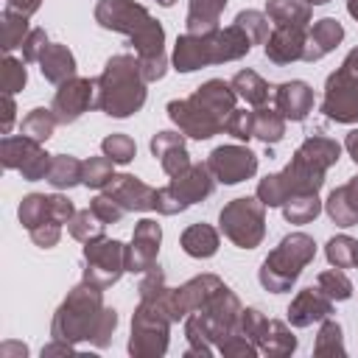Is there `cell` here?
I'll use <instances>...</instances> for the list:
<instances>
[{"label": "cell", "mask_w": 358, "mask_h": 358, "mask_svg": "<svg viewBox=\"0 0 358 358\" xmlns=\"http://www.w3.org/2000/svg\"><path fill=\"white\" fill-rule=\"evenodd\" d=\"M95 22L106 31H117L131 39L145 81H159L165 76V31L148 14L145 6L134 0H101L95 6Z\"/></svg>", "instance_id": "obj_1"}, {"label": "cell", "mask_w": 358, "mask_h": 358, "mask_svg": "<svg viewBox=\"0 0 358 358\" xmlns=\"http://www.w3.org/2000/svg\"><path fill=\"white\" fill-rule=\"evenodd\" d=\"M101 285L95 282H81L76 285L67 299L59 305L50 322V336L59 341H92L95 347H106L112 341V333L117 327V313L115 308L103 305Z\"/></svg>", "instance_id": "obj_2"}, {"label": "cell", "mask_w": 358, "mask_h": 358, "mask_svg": "<svg viewBox=\"0 0 358 358\" xmlns=\"http://www.w3.org/2000/svg\"><path fill=\"white\" fill-rule=\"evenodd\" d=\"M145 78L140 70V59L131 53H117L106 62L103 73L95 78L98 95L95 109L109 117H129L145 103Z\"/></svg>", "instance_id": "obj_3"}, {"label": "cell", "mask_w": 358, "mask_h": 358, "mask_svg": "<svg viewBox=\"0 0 358 358\" xmlns=\"http://www.w3.org/2000/svg\"><path fill=\"white\" fill-rule=\"evenodd\" d=\"M252 50V39L232 22L213 34H182L173 45V67L179 73H193L207 64H224L243 59Z\"/></svg>", "instance_id": "obj_4"}, {"label": "cell", "mask_w": 358, "mask_h": 358, "mask_svg": "<svg viewBox=\"0 0 358 358\" xmlns=\"http://www.w3.org/2000/svg\"><path fill=\"white\" fill-rule=\"evenodd\" d=\"M341 157V145L324 134H313L308 137L291 157V162L277 173L285 201L294 193H319V187L324 185V173L327 168H333Z\"/></svg>", "instance_id": "obj_5"}, {"label": "cell", "mask_w": 358, "mask_h": 358, "mask_svg": "<svg viewBox=\"0 0 358 358\" xmlns=\"http://www.w3.org/2000/svg\"><path fill=\"white\" fill-rule=\"evenodd\" d=\"M316 257V243L310 235L305 232H291L285 235L271 252L268 257L263 260L260 271H257V280L266 291L271 294H282L288 291L296 277L302 274V268Z\"/></svg>", "instance_id": "obj_6"}, {"label": "cell", "mask_w": 358, "mask_h": 358, "mask_svg": "<svg viewBox=\"0 0 358 358\" xmlns=\"http://www.w3.org/2000/svg\"><path fill=\"white\" fill-rule=\"evenodd\" d=\"M215 190V173L210 171L207 162H190L182 173L171 176L165 187L157 190V213L162 215H176L185 213L190 204L204 201Z\"/></svg>", "instance_id": "obj_7"}, {"label": "cell", "mask_w": 358, "mask_h": 358, "mask_svg": "<svg viewBox=\"0 0 358 358\" xmlns=\"http://www.w3.org/2000/svg\"><path fill=\"white\" fill-rule=\"evenodd\" d=\"M218 227L238 249H255L266 235V204L257 196L232 199L218 213Z\"/></svg>", "instance_id": "obj_8"}, {"label": "cell", "mask_w": 358, "mask_h": 358, "mask_svg": "<svg viewBox=\"0 0 358 358\" xmlns=\"http://www.w3.org/2000/svg\"><path fill=\"white\" fill-rule=\"evenodd\" d=\"M171 319L168 313L154 305L140 299L131 316V338H129V355L134 358H159L168 352V336H171Z\"/></svg>", "instance_id": "obj_9"}, {"label": "cell", "mask_w": 358, "mask_h": 358, "mask_svg": "<svg viewBox=\"0 0 358 358\" xmlns=\"http://www.w3.org/2000/svg\"><path fill=\"white\" fill-rule=\"evenodd\" d=\"M168 117L179 126V131L185 137H193V140H210L213 134L224 131V123H227V117L221 112H215L199 92H193L190 98L171 101Z\"/></svg>", "instance_id": "obj_10"}, {"label": "cell", "mask_w": 358, "mask_h": 358, "mask_svg": "<svg viewBox=\"0 0 358 358\" xmlns=\"http://www.w3.org/2000/svg\"><path fill=\"white\" fill-rule=\"evenodd\" d=\"M322 115L336 123H358V70L347 62L324 81Z\"/></svg>", "instance_id": "obj_11"}, {"label": "cell", "mask_w": 358, "mask_h": 358, "mask_svg": "<svg viewBox=\"0 0 358 358\" xmlns=\"http://www.w3.org/2000/svg\"><path fill=\"white\" fill-rule=\"evenodd\" d=\"M126 271V246L115 238H95L84 243V280L109 288Z\"/></svg>", "instance_id": "obj_12"}, {"label": "cell", "mask_w": 358, "mask_h": 358, "mask_svg": "<svg viewBox=\"0 0 358 358\" xmlns=\"http://www.w3.org/2000/svg\"><path fill=\"white\" fill-rule=\"evenodd\" d=\"M0 162H3L6 171H20L22 179L39 182V179L48 176L53 157L42 148V143H36L25 134H20V137L6 134L0 140Z\"/></svg>", "instance_id": "obj_13"}, {"label": "cell", "mask_w": 358, "mask_h": 358, "mask_svg": "<svg viewBox=\"0 0 358 358\" xmlns=\"http://www.w3.org/2000/svg\"><path fill=\"white\" fill-rule=\"evenodd\" d=\"M95 95H98V87H95V78H67L64 84H59L56 95H53V115L59 123H76L90 106H95Z\"/></svg>", "instance_id": "obj_14"}, {"label": "cell", "mask_w": 358, "mask_h": 358, "mask_svg": "<svg viewBox=\"0 0 358 358\" xmlns=\"http://www.w3.org/2000/svg\"><path fill=\"white\" fill-rule=\"evenodd\" d=\"M207 165L218 182L238 185L257 173V154H252L246 145H218L210 151Z\"/></svg>", "instance_id": "obj_15"}, {"label": "cell", "mask_w": 358, "mask_h": 358, "mask_svg": "<svg viewBox=\"0 0 358 358\" xmlns=\"http://www.w3.org/2000/svg\"><path fill=\"white\" fill-rule=\"evenodd\" d=\"M159 241H162V229L154 218L137 221L134 235H131V246H126V271H131V274L148 271L157 263Z\"/></svg>", "instance_id": "obj_16"}, {"label": "cell", "mask_w": 358, "mask_h": 358, "mask_svg": "<svg viewBox=\"0 0 358 358\" xmlns=\"http://www.w3.org/2000/svg\"><path fill=\"white\" fill-rule=\"evenodd\" d=\"M103 193H109L126 213H148L157 207V190L131 173H115Z\"/></svg>", "instance_id": "obj_17"}, {"label": "cell", "mask_w": 358, "mask_h": 358, "mask_svg": "<svg viewBox=\"0 0 358 358\" xmlns=\"http://www.w3.org/2000/svg\"><path fill=\"white\" fill-rule=\"evenodd\" d=\"M308 31L302 25H274V31L266 39V56L274 64H291L302 59L305 53Z\"/></svg>", "instance_id": "obj_18"}, {"label": "cell", "mask_w": 358, "mask_h": 358, "mask_svg": "<svg viewBox=\"0 0 358 358\" xmlns=\"http://www.w3.org/2000/svg\"><path fill=\"white\" fill-rule=\"evenodd\" d=\"M327 316H333V299L324 296L319 291V285L316 288L313 285L310 288H302L291 299V305H288V322L294 327H310L313 322H322Z\"/></svg>", "instance_id": "obj_19"}, {"label": "cell", "mask_w": 358, "mask_h": 358, "mask_svg": "<svg viewBox=\"0 0 358 358\" xmlns=\"http://www.w3.org/2000/svg\"><path fill=\"white\" fill-rule=\"evenodd\" d=\"M274 106L280 109V115L285 120H294V123L305 120L310 115V109H313V90H310V84H305V81H285V84H280L277 92H274Z\"/></svg>", "instance_id": "obj_20"}, {"label": "cell", "mask_w": 358, "mask_h": 358, "mask_svg": "<svg viewBox=\"0 0 358 358\" xmlns=\"http://www.w3.org/2000/svg\"><path fill=\"white\" fill-rule=\"evenodd\" d=\"M151 154L159 159V165L168 176H176L190 165L185 134H176V131H157L151 137Z\"/></svg>", "instance_id": "obj_21"}, {"label": "cell", "mask_w": 358, "mask_h": 358, "mask_svg": "<svg viewBox=\"0 0 358 358\" xmlns=\"http://www.w3.org/2000/svg\"><path fill=\"white\" fill-rule=\"evenodd\" d=\"M341 39H344L341 22L333 20V17H322V20H316L313 28L308 31L302 59H305V62H319V59H324L330 50H336V48L341 45Z\"/></svg>", "instance_id": "obj_22"}, {"label": "cell", "mask_w": 358, "mask_h": 358, "mask_svg": "<svg viewBox=\"0 0 358 358\" xmlns=\"http://www.w3.org/2000/svg\"><path fill=\"white\" fill-rule=\"evenodd\" d=\"M221 288H224V280L215 277V274H199V277L187 280L182 288H176V302H179L182 316L204 308Z\"/></svg>", "instance_id": "obj_23"}, {"label": "cell", "mask_w": 358, "mask_h": 358, "mask_svg": "<svg viewBox=\"0 0 358 358\" xmlns=\"http://www.w3.org/2000/svg\"><path fill=\"white\" fill-rule=\"evenodd\" d=\"M324 210L333 224L338 227H355L358 224V176H352L347 185L330 190Z\"/></svg>", "instance_id": "obj_24"}, {"label": "cell", "mask_w": 358, "mask_h": 358, "mask_svg": "<svg viewBox=\"0 0 358 358\" xmlns=\"http://www.w3.org/2000/svg\"><path fill=\"white\" fill-rule=\"evenodd\" d=\"M39 70H42L45 81L64 84L67 78L76 76V56L67 50V45H48L39 59Z\"/></svg>", "instance_id": "obj_25"}, {"label": "cell", "mask_w": 358, "mask_h": 358, "mask_svg": "<svg viewBox=\"0 0 358 358\" xmlns=\"http://www.w3.org/2000/svg\"><path fill=\"white\" fill-rule=\"evenodd\" d=\"M227 8V0H190L187 8V34H213L218 31L221 11Z\"/></svg>", "instance_id": "obj_26"}, {"label": "cell", "mask_w": 358, "mask_h": 358, "mask_svg": "<svg viewBox=\"0 0 358 358\" xmlns=\"http://www.w3.org/2000/svg\"><path fill=\"white\" fill-rule=\"evenodd\" d=\"M182 249L190 255V257H199V260H207L218 252V232L210 227V224H190L182 238H179Z\"/></svg>", "instance_id": "obj_27"}, {"label": "cell", "mask_w": 358, "mask_h": 358, "mask_svg": "<svg viewBox=\"0 0 358 358\" xmlns=\"http://www.w3.org/2000/svg\"><path fill=\"white\" fill-rule=\"evenodd\" d=\"M257 350H260L263 355H268V358H285V355H291V352L296 350V336L288 330L285 322L268 319V327H266V333H263Z\"/></svg>", "instance_id": "obj_28"}, {"label": "cell", "mask_w": 358, "mask_h": 358, "mask_svg": "<svg viewBox=\"0 0 358 358\" xmlns=\"http://www.w3.org/2000/svg\"><path fill=\"white\" fill-rule=\"evenodd\" d=\"M266 17L274 25H302V28H308L310 6L305 0H268L266 3Z\"/></svg>", "instance_id": "obj_29"}, {"label": "cell", "mask_w": 358, "mask_h": 358, "mask_svg": "<svg viewBox=\"0 0 358 358\" xmlns=\"http://www.w3.org/2000/svg\"><path fill=\"white\" fill-rule=\"evenodd\" d=\"M229 84H232L235 95L243 98L246 103H252V106H266V101H268V84H266L255 70H238Z\"/></svg>", "instance_id": "obj_30"}, {"label": "cell", "mask_w": 358, "mask_h": 358, "mask_svg": "<svg viewBox=\"0 0 358 358\" xmlns=\"http://www.w3.org/2000/svg\"><path fill=\"white\" fill-rule=\"evenodd\" d=\"M252 117H255V137H257V140H263L266 145H274V143L282 140V134H285V117L280 115L277 106H274V109H268V106H255Z\"/></svg>", "instance_id": "obj_31"}, {"label": "cell", "mask_w": 358, "mask_h": 358, "mask_svg": "<svg viewBox=\"0 0 358 358\" xmlns=\"http://www.w3.org/2000/svg\"><path fill=\"white\" fill-rule=\"evenodd\" d=\"M81 165H84V162L76 159V157H70V154H56L45 179H48L56 190L76 187V185H81Z\"/></svg>", "instance_id": "obj_32"}, {"label": "cell", "mask_w": 358, "mask_h": 358, "mask_svg": "<svg viewBox=\"0 0 358 358\" xmlns=\"http://www.w3.org/2000/svg\"><path fill=\"white\" fill-rule=\"evenodd\" d=\"M28 31H31V28H28V17H25V14L11 11V8H6V11L0 14V48H3L6 53H11L14 48H22Z\"/></svg>", "instance_id": "obj_33"}, {"label": "cell", "mask_w": 358, "mask_h": 358, "mask_svg": "<svg viewBox=\"0 0 358 358\" xmlns=\"http://www.w3.org/2000/svg\"><path fill=\"white\" fill-rule=\"evenodd\" d=\"M322 213V201L319 193H294L288 196V201L282 204V215L288 224H308Z\"/></svg>", "instance_id": "obj_34"}, {"label": "cell", "mask_w": 358, "mask_h": 358, "mask_svg": "<svg viewBox=\"0 0 358 358\" xmlns=\"http://www.w3.org/2000/svg\"><path fill=\"white\" fill-rule=\"evenodd\" d=\"M313 352L319 355V358H324V355H330V358H344L347 355V350H344V336H341V324L336 322V319H322V327H319V333H316V344H313Z\"/></svg>", "instance_id": "obj_35"}, {"label": "cell", "mask_w": 358, "mask_h": 358, "mask_svg": "<svg viewBox=\"0 0 358 358\" xmlns=\"http://www.w3.org/2000/svg\"><path fill=\"white\" fill-rule=\"evenodd\" d=\"M56 123H59V120H56L53 109L36 106V109H31V112L22 117V123H20V134H25V137H31V140H36V143H45V140L53 134Z\"/></svg>", "instance_id": "obj_36"}, {"label": "cell", "mask_w": 358, "mask_h": 358, "mask_svg": "<svg viewBox=\"0 0 358 358\" xmlns=\"http://www.w3.org/2000/svg\"><path fill=\"white\" fill-rule=\"evenodd\" d=\"M20 224L25 227V229H34V227H39L42 221H48V218H53L50 215V196H42V193H28L22 201H20ZM56 221V218H53Z\"/></svg>", "instance_id": "obj_37"}, {"label": "cell", "mask_w": 358, "mask_h": 358, "mask_svg": "<svg viewBox=\"0 0 358 358\" xmlns=\"http://www.w3.org/2000/svg\"><path fill=\"white\" fill-rule=\"evenodd\" d=\"M324 255H327V263L330 266H336V268H352L358 263V241L350 238V235H336V238L327 241Z\"/></svg>", "instance_id": "obj_38"}, {"label": "cell", "mask_w": 358, "mask_h": 358, "mask_svg": "<svg viewBox=\"0 0 358 358\" xmlns=\"http://www.w3.org/2000/svg\"><path fill=\"white\" fill-rule=\"evenodd\" d=\"M112 176H115V162L106 154L103 157H90L81 165V185H87L92 190L106 187L112 182Z\"/></svg>", "instance_id": "obj_39"}, {"label": "cell", "mask_w": 358, "mask_h": 358, "mask_svg": "<svg viewBox=\"0 0 358 358\" xmlns=\"http://www.w3.org/2000/svg\"><path fill=\"white\" fill-rule=\"evenodd\" d=\"M103 221L87 207V210H76V215L70 218V224H67V232L76 238V241H81V243H90V241H95V238H103Z\"/></svg>", "instance_id": "obj_40"}, {"label": "cell", "mask_w": 358, "mask_h": 358, "mask_svg": "<svg viewBox=\"0 0 358 358\" xmlns=\"http://www.w3.org/2000/svg\"><path fill=\"white\" fill-rule=\"evenodd\" d=\"M316 285H319V291L324 294V296H330L333 302H344V299H350L352 296V282H350V277L344 274V268H327V271H322L319 277H316Z\"/></svg>", "instance_id": "obj_41"}, {"label": "cell", "mask_w": 358, "mask_h": 358, "mask_svg": "<svg viewBox=\"0 0 358 358\" xmlns=\"http://www.w3.org/2000/svg\"><path fill=\"white\" fill-rule=\"evenodd\" d=\"M235 25L252 39V45H266L268 39V17L263 11H255V8H246L235 17Z\"/></svg>", "instance_id": "obj_42"}, {"label": "cell", "mask_w": 358, "mask_h": 358, "mask_svg": "<svg viewBox=\"0 0 358 358\" xmlns=\"http://www.w3.org/2000/svg\"><path fill=\"white\" fill-rule=\"evenodd\" d=\"M101 151H103L115 165H126V162L134 159L137 145H134V140H131L129 134H109V137H103Z\"/></svg>", "instance_id": "obj_43"}, {"label": "cell", "mask_w": 358, "mask_h": 358, "mask_svg": "<svg viewBox=\"0 0 358 358\" xmlns=\"http://www.w3.org/2000/svg\"><path fill=\"white\" fill-rule=\"evenodd\" d=\"M25 81H28V73H25L22 62H17L14 56L6 53V59H3V64H0V87H3V95L20 92V90L25 87Z\"/></svg>", "instance_id": "obj_44"}, {"label": "cell", "mask_w": 358, "mask_h": 358, "mask_svg": "<svg viewBox=\"0 0 358 358\" xmlns=\"http://www.w3.org/2000/svg\"><path fill=\"white\" fill-rule=\"evenodd\" d=\"M218 352L224 355V358H255L260 350H257V344L252 341V338H246L241 330H235V333H229V336H224L218 344Z\"/></svg>", "instance_id": "obj_45"}, {"label": "cell", "mask_w": 358, "mask_h": 358, "mask_svg": "<svg viewBox=\"0 0 358 358\" xmlns=\"http://www.w3.org/2000/svg\"><path fill=\"white\" fill-rule=\"evenodd\" d=\"M266 327H268V319H266V316H263L257 308H246V310H241L238 330H241L246 338H252L255 344H260V338H263Z\"/></svg>", "instance_id": "obj_46"}, {"label": "cell", "mask_w": 358, "mask_h": 358, "mask_svg": "<svg viewBox=\"0 0 358 358\" xmlns=\"http://www.w3.org/2000/svg\"><path fill=\"white\" fill-rule=\"evenodd\" d=\"M224 131L232 134L235 140H249V137H255V117H252V112H246V109H235V112L227 117Z\"/></svg>", "instance_id": "obj_47"}, {"label": "cell", "mask_w": 358, "mask_h": 358, "mask_svg": "<svg viewBox=\"0 0 358 358\" xmlns=\"http://www.w3.org/2000/svg\"><path fill=\"white\" fill-rule=\"evenodd\" d=\"M90 210L103 221V224H117L123 215H126V210L109 196V193H101V196H95L92 201H90Z\"/></svg>", "instance_id": "obj_48"}, {"label": "cell", "mask_w": 358, "mask_h": 358, "mask_svg": "<svg viewBox=\"0 0 358 358\" xmlns=\"http://www.w3.org/2000/svg\"><path fill=\"white\" fill-rule=\"evenodd\" d=\"M48 45L50 42H48L45 28H31L28 36H25V42H22V62H39Z\"/></svg>", "instance_id": "obj_49"}, {"label": "cell", "mask_w": 358, "mask_h": 358, "mask_svg": "<svg viewBox=\"0 0 358 358\" xmlns=\"http://www.w3.org/2000/svg\"><path fill=\"white\" fill-rule=\"evenodd\" d=\"M28 232H31V241H34L36 246L50 249V246H56L59 238H62V224L53 221V218H48V221H42L39 227H34V229H28Z\"/></svg>", "instance_id": "obj_50"}, {"label": "cell", "mask_w": 358, "mask_h": 358, "mask_svg": "<svg viewBox=\"0 0 358 358\" xmlns=\"http://www.w3.org/2000/svg\"><path fill=\"white\" fill-rule=\"evenodd\" d=\"M14 112H17L14 98H11V95H3V120H0V134H8V131H11V126H14Z\"/></svg>", "instance_id": "obj_51"}, {"label": "cell", "mask_w": 358, "mask_h": 358, "mask_svg": "<svg viewBox=\"0 0 358 358\" xmlns=\"http://www.w3.org/2000/svg\"><path fill=\"white\" fill-rule=\"evenodd\" d=\"M39 6H42V0H6V8L20 11V14H25V17L36 14V11H39Z\"/></svg>", "instance_id": "obj_52"}, {"label": "cell", "mask_w": 358, "mask_h": 358, "mask_svg": "<svg viewBox=\"0 0 358 358\" xmlns=\"http://www.w3.org/2000/svg\"><path fill=\"white\" fill-rule=\"evenodd\" d=\"M67 352H73V344L70 341H59V338H53V344L42 347V358H48V355H67Z\"/></svg>", "instance_id": "obj_53"}, {"label": "cell", "mask_w": 358, "mask_h": 358, "mask_svg": "<svg viewBox=\"0 0 358 358\" xmlns=\"http://www.w3.org/2000/svg\"><path fill=\"white\" fill-rule=\"evenodd\" d=\"M344 148L350 151V157H352V162L358 165V129H352V131L347 134V140H344Z\"/></svg>", "instance_id": "obj_54"}, {"label": "cell", "mask_w": 358, "mask_h": 358, "mask_svg": "<svg viewBox=\"0 0 358 358\" xmlns=\"http://www.w3.org/2000/svg\"><path fill=\"white\" fill-rule=\"evenodd\" d=\"M0 352H3V358H8L11 352H17V355L22 358V355H28V347H25V344H14V341H8V344H3Z\"/></svg>", "instance_id": "obj_55"}, {"label": "cell", "mask_w": 358, "mask_h": 358, "mask_svg": "<svg viewBox=\"0 0 358 358\" xmlns=\"http://www.w3.org/2000/svg\"><path fill=\"white\" fill-rule=\"evenodd\" d=\"M344 62H347L350 67H355V70H358V48H352V50L347 53V59H344Z\"/></svg>", "instance_id": "obj_56"}, {"label": "cell", "mask_w": 358, "mask_h": 358, "mask_svg": "<svg viewBox=\"0 0 358 358\" xmlns=\"http://www.w3.org/2000/svg\"><path fill=\"white\" fill-rule=\"evenodd\" d=\"M347 11H350V17L358 20V0H347Z\"/></svg>", "instance_id": "obj_57"}, {"label": "cell", "mask_w": 358, "mask_h": 358, "mask_svg": "<svg viewBox=\"0 0 358 358\" xmlns=\"http://www.w3.org/2000/svg\"><path fill=\"white\" fill-rule=\"evenodd\" d=\"M308 6H324V3H330V0H305Z\"/></svg>", "instance_id": "obj_58"}, {"label": "cell", "mask_w": 358, "mask_h": 358, "mask_svg": "<svg viewBox=\"0 0 358 358\" xmlns=\"http://www.w3.org/2000/svg\"><path fill=\"white\" fill-rule=\"evenodd\" d=\"M157 3H159V6H165V8H168V6H173V3H176V0H157Z\"/></svg>", "instance_id": "obj_59"}, {"label": "cell", "mask_w": 358, "mask_h": 358, "mask_svg": "<svg viewBox=\"0 0 358 358\" xmlns=\"http://www.w3.org/2000/svg\"><path fill=\"white\" fill-rule=\"evenodd\" d=\"M355 266H358V263H355Z\"/></svg>", "instance_id": "obj_60"}]
</instances>
